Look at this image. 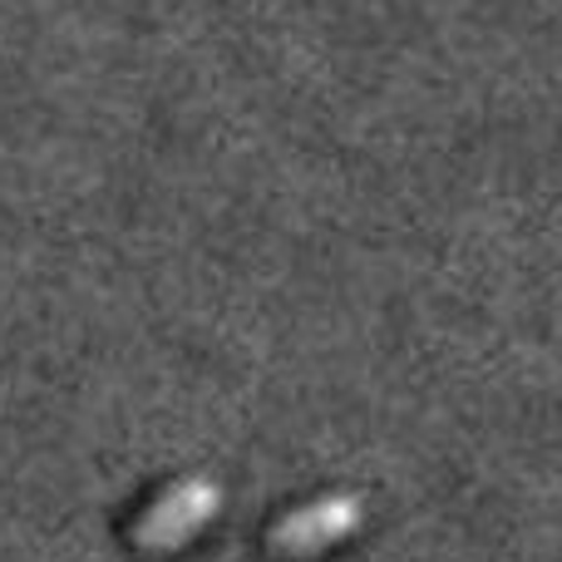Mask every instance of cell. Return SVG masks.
Masks as SVG:
<instances>
[{"instance_id":"cell-1","label":"cell","mask_w":562,"mask_h":562,"mask_svg":"<svg viewBox=\"0 0 562 562\" xmlns=\"http://www.w3.org/2000/svg\"><path fill=\"white\" fill-rule=\"evenodd\" d=\"M217 508H223V488L213 479L193 474L168 484L144 514L134 518V543L148 548V553H164V548H178L198 533L203 524H213Z\"/></svg>"},{"instance_id":"cell-2","label":"cell","mask_w":562,"mask_h":562,"mask_svg":"<svg viewBox=\"0 0 562 562\" xmlns=\"http://www.w3.org/2000/svg\"><path fill=\"white\" fill-rule=\"evenodd\" d=\"M360 518H366V504H360L356 494H326V498H316V504H301V508H291L286 518H277L272 548L286 558L321 553V548L356 533Z\"/></svg>"}]
</instances>
